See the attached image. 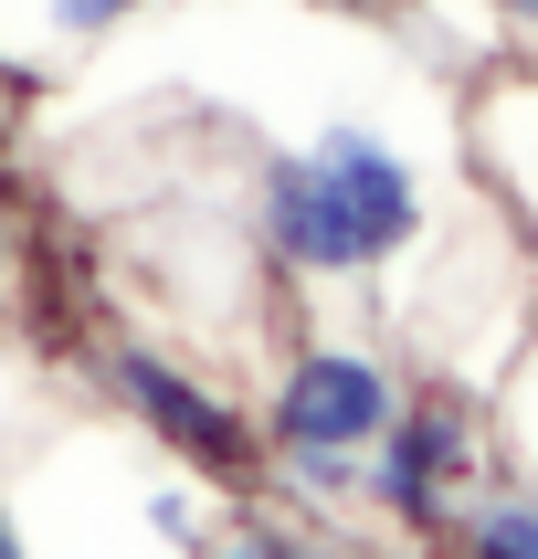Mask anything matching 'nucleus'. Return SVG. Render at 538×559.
Segmentation results:
<instances>
[{"mask_svg": "<svg viewBox=\"0 0 538 559\" xmlns=\"http://www.w3.org/2000/svg\"><path fill=\"white\" fill-rule=\"evenodd\" d=\"M465 559H538V507L528 497H486L465 518Z\"/></svg>", "mask_w": 538, "mask_h": 559, "instance_id": "nucleus-7", "label": "nucleus"}, {"mask_svg": "<svg viewBox=\"0 0 538 559\" xmlns=\"http://www.w3.org/2000/svg\"><path fill=\"white\" fill-rule=\"evenodd\" d=\"M106 391H117L138 423H148L180 465H201V475H222V486H243L253 475V423H243V402H222L201 370H180L169 348H148V338H117L106 348Z\"/></svg>", "mask_w": 538, "mask_h": 559, "instance_id": "nucleus-2", "label": "nucleus"}, {"mask_svg": "<svg viewBox=\"0 0 538 559\" xmlns=\"http://www.w3.org/2000/svg\"><path fill=\"white\" fill-rule=\"evenodd\" d=\"M253 233H264V253H275L285 275H316V285H359V275H380V253H370V233H359V212L338 201V180H327L307 148H296V158H264Z\"/></svg>", "mask_w": 538, "mask_h": 559, "instance_id": "nucleus-3", "label": "nucleus"}, {"mask_svg": "<svg viewBox=\"0 0 538 559\" xmlns=\"http://www.w3.org/2000/svg\"><path fill=\"white\" fill-rule=\"evenodd\" d=\"M0 559H32V549H22V518H11V497H0Z\"/></svg>", "mask_w": 538, "mask_h": 559, "instance_id": "nucleus-10", "label": "nucleus"}, {"mask_svg": "<svg viewBox=\"0 0 538 559\" xmlns=\"http://www.w3.org/2000/svg\"><path fill=\"white\" fill-rule=\"evenodd\" d=\"M391 412H402V380L380 370L370 348L307 338V348L275 370V391H264V423H253V433L275 443L307 486H348V465L380 443V423H391Z\"/></svg>", "mask_w": 538, "mask_h": 559, "instance_id": "nucleus-1", "label": "nucleus"}, {"mask_svg": "<svg viewBox=\"0 0 538 559\" xmlns=\"http://www.w3.org/2000/svg\"><path fill=\"white\" fill-rule=\"evenodd\" d=\"M316 169L338 180V201L359 212V233H370V253L391 264V253H411L422 243V180H411V158L380 138V127H359V117H338V127H316Z\"/></svg>", "mask_w": 538, "mask_h": 559, "instance_id": "nucleus-5", "label": "nucleus"}, {"mask_svg": "<svg viewBox=\"0 0 538 559\" xmlns=\"http://www.w3.org/2000/svg\"><path fill=\"white\" fill-rule=\"evenodd\" d=\"M0 285H11V212H0Z\"/></svg>", "mask_w": 538, "mask_h": 559, "instance_id": "nucleus-11", "label": "nucleus"}, {"mask_svg": "<svg viewBox=\"0 0 538 559\" xmlns=\"http://www.w3.org/2000/svg\"><path fill=\"white\" fill-rule=\"evenodd\" d=\"M486 22L517 32V43H538V0H486Z\"/></svg>", "mask_w": 538, "mask_h": 559, "instance_id": "nucleus-9", "label": "nucleus"}, {"mask_svg": "<svg viewBox=\"0 0 538 559\" xmlns=\"http://www.w3.org/2000/svg\"><path fill=\"white\" fill-rule=\"evenodd\" d=\"M475 475V412L465 402H402L370 443V507L402 528H433Z\"/></svg>", "mask_w": 538, "mask_h": 559, "instance_id": "nucleus-4", "label": "nucleus"}, {"mask_svg": "<svg viewBox=\"0 0 538 559\" xmlns=\"http://www.w3.org/2000/svg\"><path fill=\"white\" fill-rule=\"evenodd\" d=\"M201 559H316V549H296V538H212Z\"/></svg>", "mask_w": 538, "mask_h": 559, "instance_id": "nucleus-8", "label": "nucleus"}, {"mask_svg": "<svg viewBox=\"0 0 538 559\" xmlns=\"http://www.w3.org/2000/svg\"><path fill=\"white\" fill-rule=\"evenodd\" d=\"M148 0H32V53H63V43H106L117 22H138Z\"/></svg>", "mask_w": 538, "mask_h": 559, "instance_id": "nucleus-6", "label": "nucleus"}]
</instances>
